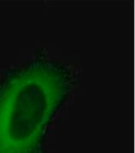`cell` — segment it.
Returning <instances> with one entry per match:
<instances>
[{
    "label": "cell",
    "instance_id": "obj_1",
    "mask_svg": "<svg viewBox=\"0 0 135 153\" xmlns=\"http://www.w3.org/2000/svg\"><path fill=\"white\" fill-rule=\"evenodd\" d=\"M70 69L37 57L0 77V153H40L49 122L67 97Z\"/></svg>",
    "mask_w": 135,
    "mask_h": 153
}]
</instances>
